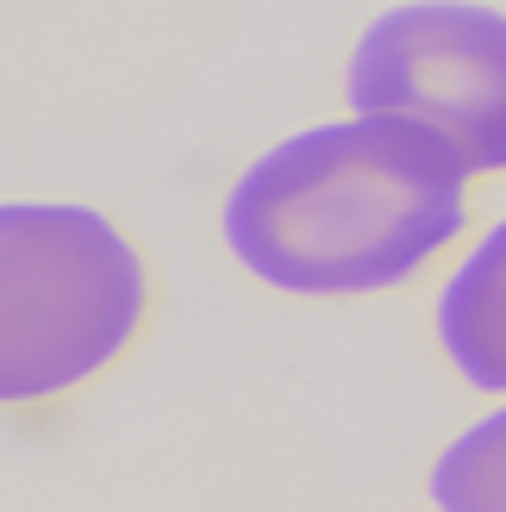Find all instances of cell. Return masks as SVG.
<instances>
[{
	"mask_svg": "<svg viewBox=\"0 0 506 512\" xmlns=\"http://www.w3.org/2000/svg\"><path fill=\"white\" fill-rule=\"evenodd\" d=\"M469 182L475 175L407 119H319L238 169L219 200V238L275 294H394L469 238Z\"/></svg>",
	"mask_w": 506,
	"mask_h": 512,
	"instance_id": "obj_1",
	"label": "cell"
},
{
	"mask_svg": "<svg viewBox=\"0 0 506 512\" xmlns=\"http://www.w3.org/2000/svg\"><path fill=\"white\" fill-rule=\"evenodd\" d=\"M157 275L113 213L0 200V413L82 394L144 338Z\"/></svg>",
	"mask_w": 506,
	"mask_h": 512,
	"instance_id": "obj_2",
	"label": "cell"
},
{
	"mask_svg": "<svg viewBox=\"0 0 506 512\" xmlns=\"http://www.w3.org/2000/svg\"><path fill=\"white\" fill-rule=\"evenodd\" d=\"M344 100L432 132L469 175H506V13L482 0L375 13L350 44Z\"/></svg>",
	"mask_w": 506,
	"mask_h": 512,
	"instance_id": "obj_3",
	"label": "cell"
},
{
	"mask_svg": "<svg viewBox=\"0 0 506 512\" xmlns=\"http://www.w3.org/2000/svg\"><path fill=\"white\" fill-rule=\"evenodd\" d=\"M432 338L475 394L506 400V219L475 238L432 300Z\"/></svg>",
	"mask_w": 506,
	"mask_h": 512,
	"instance_id": "obj_4",
	"label": "cell"
},
{
	"mask_svg": "<svg viewBox=\"0 0 506 512\" xmlns=\"http://www.w3.org/2000/svg\"><path fill=\"white\" fill-rule=\"evenodd\" d=\"M425 494L438 512H506V400L469 419L432 456Z\"/></svg>",
	"mask_w": 506,
	"mask_h": 512,
	"instance_id": "obj_5",
	"label": "cell"
}]
</instances>
